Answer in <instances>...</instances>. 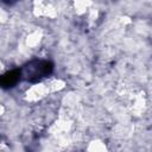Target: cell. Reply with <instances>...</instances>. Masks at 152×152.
Masks as SVG:
<instances>
[{
	"label": "cell",
	"mask_w": 152,
	"mask_h": 152,
	"mask_svg": "<svg viewBox=\"0 0 152 152\" xmlns=\"http://www.w3.org/2000/svg\"><path fill=\"white\" fill-rule=\"evenodd\" d=\"M49 93V89H48V86L45 82H40V83H36L33 86H31L26 93H25V99L30 102H36V101H39L42 100L43 97H45Z\"/></svg>",
	"instance_id": "cell-1"
},
{
	"label": "cell",
	"mask_w": 152,
	"mask_h": 152,
	"mask_svg": "<svg viewBox=\"0 0 152 152\" xmlns=\"http://www.w3.org/2000/svg\"><path fill=\"white\" fill-rule=\"evenodd\" d=\"M43 38V31L42 30H34L26 37V45L30 48H34L39 44V42Z\"/></svg>",
	"instance_id": "cell-2"
},
{
	"label": "cell",
	"mask_w": 152,
	"mask_h": 152,
	"mask_svg": "<svg viewBox=\"0 0 152 152\" xmlns=\"http://www.w3.org/2000/svg\"><path fill=\"white\" fill-rule=\"evenodd\" d=\"M46 86H48V89H49V93H56V91H59L61 89H63L65 87V82L63 80H59V78H53V80H50L49 82H45Z\"/></svg>",
	"instance_id": "cell-3"
},
{
	"label": "cell",
	"mask_w": 152,
	"mask_h": 152,
	"mask_svg": "<svg viewBox=\"0 0 152 152\" xmlns=\"http://www.w3.org/2000/svg\"><path fill=\"white\" fill-rule=\"evenodd\" d=\"M107 147L104 145V142L102 140H93L89 142V145L87 146V152H106Z\"/></svg>",
	"instance_id": "cell-4"
},
{
	"label": "cell",
	"mask_w": 152,
	"mask_h": 152,
	"mask_svg": "<svg viewBox=\"0 0 152 152\" xmlns=\"http://www.w3.org/2000/svg\"><path fill=\"white\" fill-rule=\"evenodd\" d=\"M144 107H145V99L142 97V95H137L135 99H134V102H133V107H132V110L134 113H141L144 110Z\"/></svg>",
	"instance_id": "cell-5"
},
{
	"label": "cell",
	"mask_w": 152,
	"mask_h": 152,
	"mask_svg": "<svg viewBox=\"0 0 152 152\" xmlns=\"http://www.w3.org/2000/svg\"><path fill=\"white\" fill-rule=\"evenodd\" d=\"M90 6H91V2H89V1H76L74 4V7H75V11L77 14L86 13L87 11H89Z\"/></svg>",
	"instance_id": "cell-6"
},
{
	"label": "cell",
	"mask_w": 152,
	"mask_h": 152,
	"mask_svg": "<svg viewBox=\"0 0 152 152\" xmlns=\"http://www.w3.org/2000/svg\"><path fill=\"white\" fill-rule=\"evenodd\" d=\"M8 19V13L4 10H0V23H6Z\"/></svg>",
	"instance_id": "cell-7"
},
{
	"label": "cell",
	"mask_w": 152,
	"mask_h": 152,
	"mask_svg": "<svg viewBox=\"0 0 152 152\" xmlns=\"http://www.w3.org/2000/svg\"><path fill=\"white\" fill-rule=\"evenodd\" d=\"M4 112H5V108H4V106H2V104H0V115H1Z\"/></svg>",
	"instance_id": "cell-8"
}]
</instances>
